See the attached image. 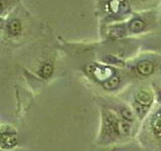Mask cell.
I'll return each instance as SVG.
<instances>
[{"instance_id":"1","label":"cell","mask_w":161,"mask_h":151,"mask_svg":"<svg viewBox=\"0 0 161 151\" xmlns=\"http://www.w3.org/2000/svg\"><path fill=\"white\" fill-rule=\"evenodd\" d=\"M0 144L4 148H11L16 144V133L8 132V130L4 132H0Z\"/></svg>"},{"instance_id":"2","label":"cell","mask_w":161,"mask_h":151,"mask_svg":"<svg viewBox=\"0 0 161 151\" xmlns=\"http://www.w3.org/2000/svg\"><path fill=\"white\" fill-rule=\"evenodd\" d=\"M19 0H0V18L8 15L16 7Z\"/></svg>"},{"instance_id":"3","label":"cell","mask_w":161,"mask_h":151,"mask_svg":"<svg viewBox=\"0 0 161 151\" xmlns=\"http://www.w3.org/2000/svg\"><path fill=\"white\" fill-rule=\"evenodd\" d=\"M7 32L11 35V36H18L21 33L22 25L20 23L18 19H10L7 22Z\"/></svg>"},{"instance_id":"4","label":"cell","mask_w":161,"mask_h":151,"mask_svg":"<svg viewBox=\"0 0 161 151\" xmlns=\"http://www.w3.org/2000/svg\"><path fill=\"white\" fill-rule=\"evenodd\" d=\"M152 101H153V97L148 91L142 90L136 95V103L146 106V107H149L151 103H152Z\"/></svg>"},{"instance_id":"5","label":"cell","mask_w":161,"mask_h":151,"mask_svg":"<svg viewBox=\"0 0 161 151\" xmlns=\"http://www.w3.org/2000/svg\"><path fill=\"white\" fill-rule=\"evenodd\" d=\"M151 127H152L154 134L161 138V111L153 116L152 121H151Z\"/></svg>"},{"instance_id":"6","label":"cell","mask_w":161,"mask_h":151,"mask_svg":"<svg viewBox=\"0 0 161 151\" xmlns=\"http://www.w3.org/2000/svg\"><path fill=\"white\" fill-rule=\"evenodd\" d=\"M137 70L142 76H148V75L153 73L154 65L151 62H147V60H145V62H141L138 64Z\"/></svg>"},{"instance_id":"7","label":"cell","mask_w":161,"mask_h":151,"mask_svg":"<svg viewBox=\"0 0 161 151\" xmlns=\"http://www.w3.org/2000/svg\"><path fill=\"white\" fill-rule=\"evenodd\" d=\"M117 132L120 135H124V136H128L131 132V126L129 122L125 120L122 121H118L117 122Z\"/></svg>"},{"instance_id":"8","label":"cell","mask_w":161,"mask_h":151,"mask_svg":"<svg viewBox=\"0 0 161 151\" xmlns=\"http://www.w3.org/2000/svg\"><path fill=\"white\" fill-rule=\"evenodd\" d=\"M120 84V79L117 77V76H113V77L109 78L106 82L103 84L104 88L107 90H113L115 88H117Z\"/></svg>"},{"instance_id":"9","label":"cell","mask_w":161,"mask_h":151,"mask_svg":"<svg viewBox=\"0 0 161 151\" xmlns=\"http://www.w3.org/2000/svg\"><path fill=\"white\" fill-rule=\"evenodd\" d=\"M145 27V23L143 20H141L139 18H136V19H133L132 22L130 23V29L132 30L134 32H138V31H141L143 28Z\"/></svg>"},{"instance_id":"10","label":"cell","mask_w":161,"mask_h":151,"mask_svg":"<svg viewBox=\"0 0 161 151\" xmlns=\"http://www.w3.org/2000/svg\"><path fill=\"white\" fill-rule=\"evenodd\" d=\"M120 114L122 116V118L125 121H127V122H132V121H134V115L131 112V110H129L128 108H125V107L121 108Z\"/></svg>"},{"instance_id":"11","label":"cell","mask_w":161,"mask_h":151,"mask_svg":"<svg viewBox=\"0 0 161 151\" xmlns=\"http://www.w3.org/2000/svg\"><path fill=\"white\" fill-rule=\"evenodd\" d=\"M40 74L44 78V79H47L50 77V75L53 74V67L50 65L49 64H45L42 65V70H40Z\"/></svg>"},{"instance_id":"12","label":"cell","mask_w":161,"mask_h":151,"mask_svg":"<svg viewBox=\"0 0 161 151\" xmlns=\"http://www.w3.org/2000/svg\"><path fill=\"white\" fill-rule=\"evenodd\" d=\"M134 109L136 111V113H137L140 117H143V116L146 114L148 110V107H146V106H143V105H140L138 103H135L134 104Z\"/></svg>"},{"instance_id":"13","label":"cell","mask_w":161,"mask_h":151,"mask_svg":"<svg viewBox=\"0 0 161 151\" xmlns=\"http://www.w3.org/2000/svg\"><path fill=\"white\" fill-rule=\"evenodd\" d=\"M3 19L2 18H0V29H1L2 28V26H3Z\"/></svg>"},{"instance_id":"14","label":"cell","mask_w":161,"mask_h":151,"mask_svg":"<svg viewBox=\"0 0 161 151\" xmlns=\"http://www.w3.org/2000/svg\"><path fill=\"white\" fill-rule=\"evenodd\" d=\"M158 97H159V99H160V101H161V90L159 91V93H158Z\"/></svg>"}]
</instances>
